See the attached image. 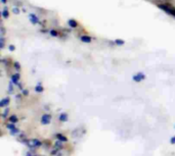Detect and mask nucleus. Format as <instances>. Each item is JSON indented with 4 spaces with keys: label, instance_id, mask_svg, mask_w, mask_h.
<instances>
[{
    "label": "nucleus",
    "instance_id": "nucleus-8",
    "mask_svg": "<svg viewBox=\"0 0 175 156\" xmlns=\"http://www.w3.org/2000/svg\"><path fill=\"white\" fill-rule=\"evenodd\" d=\"M55 137H56V139H58V140H59V141H62V142H67V141H68L67 137L63 136L62 134H56V135H55Z\"/></svg>",
    "mask_w": 175,
    "mask_h": 156
},
{
    "label": "nucleus",
    "instance_id": "nucleus-20",
    "mask_svg": "<svg viewBox=\"0 0 175 156\" xmlns=\"http://www.w3.org/2000/svg\"><path fill=\"white\" fill-rule=\"evenodd\" d=\"M115 43L117 45H119V46H121V45H123L124 44V41L123 40H120V39H117V40H115Z\"/></svg>",
    "mask_w": 175,
    "mask_h": 156
},
{
    "label": "nucleus",
    "instance_id": "nucleus-2",
    "mask_svg": "<svg viewBox=\"0 0 175 156\" xmlns=\"http://www.w3.org/2000/svg\"><path fill=\"white\" fill-rule=\"evenodd\" d=\"M26 143H27L28 146H30L31 148H36V147H39V146H41V145H42V142H40V141L37 140V139L27 141Z\"/></svg>",
    "mask_w": 175,
    "mask_h": 156
},
{
    "label": "nucleus",
    "instance_id": "nucleus-17",
    "mask_svg": "<svg viewBox=\"0 0 175 156\" xmlns=\"http://www.w3.org/2000/svg\"><path fill=\"white\" fill-rule=\"evenodd\" d=\"M6 128H7L8 130H13V129H16V126H15V124H12V122H10V124H7L6 125Z\"/></svg>",
    "mask_w": 175,
    "mask_h": 156
},
{
    "label": "nucleus",
    "instance_id": "nucleus-10",
    "mask_svg": "<svg viewBox=\"0 0 175 156\" xmlns=\"http://www.w3.org/2000/svg\"><path fill=\"white\" fill-rule=\"evenodd\" d=\"M35 91H36L37 93H42V92H43V87H42V85L38 84L36 87H35Z\"/></svg>",
    "mask_w": 175,
    "mask_h": 156
},
{
    "label": "nucleus",
    "instance_id": "nucleus-14",
    "mask_svg": "<svg viewBox=\"0 0 175 156\" xmlns=\"http://www.w3.org/2000/svg\"><path fill=\"white\" fill-rule=\"evenodd\" d=\"M2 16L4 17V19H8L9 13H8L7 8H4V9H3V11H2Z\"/></svg>",
    "mask_w": 175,
    "mask_h": 156
},
{
    "label": "nucleus",
    "instance_id": "nucleus-25",
    "mask_svg": "<svg viewBox=\"0 0 175 156\" xmlns=\"http://www.w3.org/2000/svg\"><path fill=\"white\" fill-rule=\"evenodd\" d=\"M29 94V92H28V90H23V95H28Z\"/></svg>",
    "mask_w": 175,
    "mask_h": 156
},
{
    "label": "nucleus",
    "instance_id": "nucleus-16",
    "mask_svg": "<svg viewBox=\"0 0 175 156\" xmlns=\"http://www.w3.org/2000/svg\"><path fill=\"white\" fill-rule=\"evenodd\" d=\"M8 113H9V109H8V108H5V109H4V111L2 112V117L5 119L6 117H7Z\"/></svg>",
    "mask_w": 175,
    "mask_h": 156
},
{
    "label": "nucleus",
    "instance_id": "nucleus-22",
    "mask_svg": "<svg viewBox=\"0 0 175 156\" xmlns=\"http://www.w3.org/2000/svg\"><path fill=\"white\" fill-rule=\"evenodd\" d=\"M49 33H50V35L52 36V37H56V36H58V32L54 31V30H50Z\"/></svg>",
    "mask_w": 175,
    "mask_h": 156
},
{
    "label": "nucleus",
    "instance_id": "nucleus-24",
    "mask_svg": "<svg viewBox=\"0 0 175 156\" xmlns=\"http://www.w3.org/2000/svg\"><path fill=\"white\" fill-rule=\"evenodd\" d=\"M170 143H171V144H175V136L172 137V138L170 139Z\"/></svg>",
    "mask_w": 175,
    "mask_h": 156
},
{
    "label": "nucleus",
    "instance_id": "nucleus-3",
    "mask_svg": "<svg viewBox=\"0 0 175 156\" xmlns=\"http://www.w3.org/2000/svg\"><path fill=\"white\" fill-rule=\"evenodd\" d=\"M132 79H133V81H134V82L139 83V82H141L142 80H144V79H145V76H144V74H142V72H138V74L134 75L133 77H132Z\"/></svg>",
    "mask_w": 175,
    "mask_h": 156
},
{
    "label": "nucleus",
    "instance_id": "nucleus-27",
    "mask_svg": "<svg viewBox=\"0 0 175 156\" xmlns=\"http://www.w3.org/2000/svg\"><path fill=\"white\" fill-rule=\"evenodd\" d=\"M13 12H15V13H19L20 12L19 8H16V7H15V8H13Z\"/></svg>",
    "mask_w": 175,
    "mask_h": 156
},
{
    "label": "nucleus",
    "instance_id": "nucleus-7",
    "mask_svg": "<svg viewBox=\"0 0 175 156\" xmlns=\"http://www.w3.org/2000/svg\"><path fill=\"white\" fill-rule=\"evenodd\" d=\"M9 104V98H4L2 99V101L0 102V107H5L6 105Z\"/></svg>",
    "mask_w": 175,
    "mask_h": 156
},
{
    "label": "nucleus",
    "instance_id": "nucleus-4",
    "mask_svg": "<svg viewBox=\"0 0 175 156\" xmlns=\"http://www.w3.org/2000/svg\"><path fill=\"white\" fill-rule=\"evenodd\" d=\"M51 122V117L49 114H43L41 117V124L42 125H48Z\"/></svg>",
    "mask_w": 175,
    "mask_h": 156
},
{
    "label": "nucleus",
    "instance_id": "nucleus-9",
    "mask_svg": "<svg viewBox=\"0 0 175 156\" xmlns=\"http://www.w3.org/2000/svg\"><path fill=\"white\" fill-rule=\"evenodd\" d=\"M80 39H81L82 42H85V43H90L91 42V38L88 37V36H81Z\"/></svg>",
    "mask_w": 175,
    "mask_h": 156
},
{
    "label": "nucleus",
    "instance_id": "nucleus-6",
    "mask_svg": "<svg viewBox=\"0 0 175 156\" xmlns=\"http://www.w3.org/2000/svg\"><path fill=\"white\" fill-rule=\"evenodd\" d=\"M30 21L33 25H36V24H38L39 23V19L38 17L35 16V14H33V13H31L30 14Z\"/></svg>",
    "mask_w": 175,
    "mask_h": 156
},
{
    "label": "nucleus",
    "instance_id": "nucleus-12",
    "mask_svg": "<svg viewBox=\"0 0 175 156\" xmlns=\"http://www.w3.org/2000/svg\"><path fill=\"white\" fill-rule=\"evenodd\" d=\"M59 121L60 122H67L68 121V114L66 113H62L59 115Z\"/></svg>",
    "mask_w": 175,
    "mask_h": 156
},
{
    "label": "nucleus",
    "instance_id": "nucleus-29",
    "mask_svg": "<svg viewBox=\"0 0 175 156\" xmlns=\"http://www.w3.org/2000/svg\"><path fill=\"white\" fill-rule=\"evenodd\" d=\"M26 156H33V155H32L31 153H27V155Z\"/></svg>",
    "mask_w": 175,
    "mask_h": 156
},
{
    "label": "nucleus",
    "instance_id": "nucleus-28",
    "mask_svg": "<svg viewBox=\"0 0 175 156\" xmlns=\"http://www.w3.org/2000/svg\"><path fill=\"white\" fill-rule=\"evenodd\" d=\"M1 3H3V4H5V3H6V0H1Z\"/></svg>",
    "mask_w": 175,
    "mask_h": 156
},
{
    "label": "nucleus",
    "instance_id": "nucleus-26",
    "mask_svg": "<svg viewBox=\"0 0 175 156\" xmlns=\"http://www.w3.org/2000/svg\"><path fill=\"white\" fill-rule=\"evenodd\" d=\"M9 50H10V51H15V46L10 45V46H9Z\"/></svg>",
    "mask_w": 175,
    "mask_h": 156
},
{
    "label": "nucleus",
    "instance_id": "nucleus-5",
    "mask_svg": "<svg viewBox=\"0 0 175 156\" xmlns=\"http://www.w3.org/2000/svg\"><path fill=\"white\" fill-rule=\"evenodd\" d=\"M12 82L13 83V84H16L20 87V88H22V85H21V83H20V74H16V75H13L12 77Z\"/></svg>",
    "mask_w": 175,
    "mask_h": 156
},
{
    "label": "nucleus",
    "instance_id": "nucleus-11",
    "mask_svg": "<svg viewBox=\"0 0 175 156\" xmlns=\"http://www.w3.org/2000/svg\"><path fill=\"white\" fill-rule=\"evenodd\" d=\"M63 143H64V142H62V141L58 140V141L55 142V144H54V147L58 148V149H62V148H63Z\"/></svg>",
    "mask_w": 175,
    "mask_h": 156
},
{
    "label": "nucleus",
    "instance_id": "nucleus-18",
    "mask_svg": "<svg viewBox=\"0 0 175 156\" xmlns=\"http://www.w3.org/2000/svg\"><path fill=\"white\" fill-rule=\"evenodd\" d=\"M12 92H13V87H12V82L8 84V93L12 94Z\"/></svg>",
    "mask_w": 175,
    "mask_h": 156
},
{
    "label": "nucleus",
    "instance_id": "nucleus-13",
    "mask_svg": "<svg viewBox=\"0 0 175 156\" xmlns=\"http://www.w3.org/2000/svg\"><path fill=\"white\" fill-rule=\"evenodd\" d=\"M68 24H69V26H70L71 28H76V27H77L76 21H74V20H70L69 21H68Z\"/></svg>",
    "mask_w": 175,
    "mask_h": 156
},
{
    "label": "nucleus",
    "instance_id": "nucleus-21",
    "mask_svg": "<svg viewBox=\"0 0 175 156\" xmlns=\"http://www.w3.org/2000/svg\"><path fill=\"white\" fill-rule=\"evenodd\" d=\"M10 133H12V135H17V134L20 133V131L16 128V129H13V130L10 131Z\"/></svg>",
    "mask_w": 175,
    "mask_h": 156
},
{
    "label": "nucleus",
    "instance_id": "nucleus-1",
    "mask_svg": "<svg viewBox=\"0 0 175 156\" xmlns=\"http://www.w3.org/2000/svg\"><path fill=\"white\" fill-rule=\"evenodd\" d=\"M159 7L161 9H163L165 12L175 16V9L173 8V7H170L169 5H167V4H159Z\"/></svg>",
    "mask_w": 175,
    "mask_h": 156
},
{
    "label": "nucleus",
    "instance_id": "nucleus-19",
    "mask_svg": "<svg viewBox=\"0 0 175 156\" xmlns=\"http://www.w3.org/2000/svg\"><path fill=\"white\" fill-rule=\"evenodd\" d=\"M4 47V37H0V48H3Z\"/></svg>",
    "mask_w": 175,
    "mask_h": 156
},
{
    "label": "nucleus",
    "instance_id": "nucleus-15",
    "mask_svg": "<svg viewBox=\"0 0 175 156\" xmlns=\"http://www.w3.org/2000/svg\"><path fill=\"white\" fill-rule=\"evenodd\" d=\"M9 121H10V122H12V124H17V121H19V118H17L16 115H12V117H9Z\"/></svg>",
    "mask_w": 175,
    "mask_h": 156
},
{
    "label": "nucleus",
    "instance_id": "nucleus-23",
    "mask_svg": "<svg viewBox=\"0 0 175 156\" xmlns=\"http://www.w3.org/2000/svg\"><path fill=\"white\" fill-rule=\"evenodd\" d=\"M15 67H16V68H17V71H20V70H21V65H20L19 62H15Z\"/></svg>",
    "mask_w": 175,
    "mask_h": 156
}]
</instances>
